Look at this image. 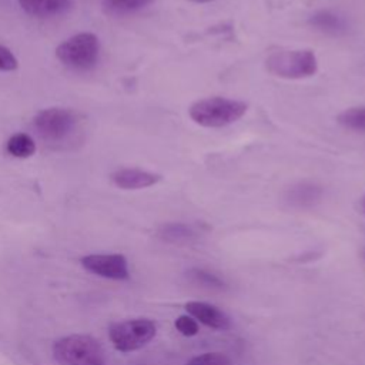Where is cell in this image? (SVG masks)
<instances>
[{
  "instance_id": "obj_10",
  "label": "cell",
  "mask_w": 365,
  "mask_h": 365,
  "mask_svg": "<svg viewBox=\"0 0 365 365\" xmlns=\"http://www.w3.org/2000/svg\"><path fill=\"white\" fill-rule=\"evenodd\" d=\"M161 175L141 168H120L111 174V181L121 190H141L155 185Z\"/></svg>"
},
{
  "instance_id": "obj_14",
  "label": "cell",
  "mask_w": 365,
  "mask_h": 365,
  "mask_svg": "<svg viewBox=\"0 0 365 365\" xmlns=\"http://www.w3.org/2000/svg\"><path fill=\"white\" fill-rule=\"evenodd\" d=\"M153 1L154 0H103V10L108 16L120 17L140 11Z\"/></svg>"
},
{
  "instance_id": "obj_18",
  "label": "cell",
  "mask_w": 365,
  "mask_h": 365,
  "mask_svg": "<svg viewBox=\"0 0 365 365\" xmlns=\"http://www.w3.org/2000/svg\"><path fill=\"white\" fill-rule=\"evenodd\" d=\"M185 365H232V361L222 352H205L191 358Z\"/></svg>"
},
{
  "instance_id": "obj_1",
  "label": "cell",
  "mask_w": 365,
  "mask_h": 365,
  "mask_svg": "<svg viewBox=\"0 0 365 365\" xmlns=\"http://www.w3.org/2000/svg\"><path fill=\"white\" fill-rule=\"evenodd\" d=\"M247 103L227 97H207L191 104V120L207 128H220L238 121L247 113Z\"/></svg>"
},
{
  "instance_id": "obj_3",
  "label": "cell",
  "mask_w": 365,
  "mask_h": 365,
  "mask_svg": "<svg viewBox=\"0 0 365 365\" xmlns=\"http://www.w3.org/2000/svg\"><path fill=\"white\" fill-rule=\"evenodd\" d=\"M267 70L287 80H301L312 77L318 71V60L312 50H278L265 60Z\"/></svg>"
},
{
  "instance_id": "obj_8",
  "label": "cell",
  "mask_w": 365,
  "mask_h": 365,
  "mask_svg": "<svg viewBox=\"0 0 365 365\" xmlns=\"http://www.w3.org/2000/svg\"><path fill=\"white\" fill-rule=\"evenodd\" d=\"M324 188L314 181H298L284 192V201L295 210H308L321 202Z\"/></svg>"
},
{
  "instance_id": "obj_21",
  "label": "cell",
  "mask_w": 365,
  "mask_h": 365,
  "mask_svg": "<svg viewBox=\"0 0 365 365\" xmlns=\"http://www.w3.org/2000/svg\"><path fill=\"white\" fill-rule=\"evenodd\" d=\"M192 3H198V4H204V3H210V1H214V0H190Z\"/></svg>"
},
{
  "instance_id": "obj_5",
  "label": "cell",
  "mask_w": 365,
  "mask_h": 365,
  "mask_svg": "<svg viewBox=\"0 0 365 365\" xmlns=\"http://www.w3.org/2000/svg\"><path fill=\"white\" fill-rule=\"evenodd\" d=\"M157 334V325L148 318H133L113 324L108 328V338L120 352H133L145 346Z\"/></svg>"
},
{
  "instance_id": "obj_11",
  "label": "cell",
  "mask_w": 365,
  "mask_h": 365,
  "mask_svg": "<svg viewBox=\"0 0 365 365\" xmlns=\"http://www.w3.org/2000/svg\"><path fill=\"white\" fill-rule=\"evenodd\" d=\"M308 24L317 31H321L328 36L345 34L349 27L346 19L342 14L329 9H321L314 11L308 17Z\"/></svg>"
},
{
  "instance_id": "obj_16",
  "label": "cell",
  "mask_w": 365,
  "mask_h": 365,
  "mask_svg": "<svg viewBox=\"0 0 365 365\" xmlns=\"http://www.w3.org/2000/svg\"><path fill=\"white\" fill-rule=\"evenodd\" d=\"M336 121L348 130L365 133V106L344 110L341 114H338Z\"/></svg>"
},
{
  "instance_id": "obj_6",
  "label": "cell",
  "mask_w": 365,
  "mask_h": 365,
  "mask_svg": "<svg viewBox=\"0 0 365 365\" xmlns=\"http://www.w3.org/2000/svg\"><path fill=\"white\" fill-rule=\"evenodd\" d=\"M37 134L48 141L67 138L76 127V115L71 110L50 107L38 111L33 120Z\"/></svg>"
},
{
  "instance_id": "obj_9",
  "label": "cell",
  "mask_w": 365,
  "mask_h": 365,
  "mask_svg": "<svg viewBox=\"0 0 365 365\" xmlns=\"http://www.w3.org/2000/svg\"><path fill=\"white\" fill-rule=\"evenodd\" d=\"M185 311L197 322L220 331H227L231 328V318L218 307L202 302V301H190L185 304Z\"/></svg>"
},
{
  "instance_id": "obj_20",
  "label": "cell",
  "mask_w": 365,
  "mask_h": 365,
  "mask_svg": "<svg viewBox=\"0 0 365 365\" xmlns=\"http://www.w3.org/2000/svg\"><path fill=\"white\" fill-rule=\"evenodd\" d=\"M19 67V60L13 51L0 44V71H14Z\"/></svg>"
},
{
  "instance_id": "obj_13",
  "label": "cell",
  "mask_w": 365,
  "mask_h": 365,
  "mask_svg": "<svg viewBox=\"0 0 365 365\" xmlns=\"http://www.w3.org/2000/svg\"><path fill=\"white\" fill-rule=\"evenodd\" d=\"M157 235L168 244H188L198 238V231L185 222H167L158 228Z\"/></svg>"
},
{
  "instance_id": "obj_2",
  "label": "cell",
  "mask_w": 365,
  "mask_h": 365,
  "mask_svg": "<svg viewBox=\"0 0 365 365\" xmlns=\"http://www.w3.org/2000/svg\"><path fill=\"white\" fill-rule=\"evenodd\" d=\"M53 355L61 365H108L100 342L83 334H73L57 339Z\"/></svg>"
},
{
  "instance_id": "obj_19",
  "label": "cell",
  "mask_w": 365,
  "mask_h": 365,
  "mask_svg": "<svg viewBox=\"0 0 365 365\" xmlns=\"http://www.w3.org/2000/svg\"><path fill=\"white\" fill-rule=\"evenodd\" d=\"M177 331L184 336H194L198 334V322L191 315H180L174 322Z\"/></svg>"
},
{
  "instance_id": "obj_22",
  "label": "cell",
  "mask_w": 365,
  "mask_h": 365,
  "mask_svg": "<svg viewBox=\"0 0 365 365\" xmlns=\"http://www.w3.org/2000/svg\"><path fill=\"white\" fill-rule=\"evenodd\" d=\"M361 210H362V212H364V215H365V195H364L362 200H361Z\"/></svg>"
},
{
  "instance_id": "obj_7",
  "label": "cell",
  "mask_w": 365,
  "mask_h": 365,
  "mask_svg": "<svg viewBox=\"0 0 365 365\" xmlns=\"http://www.w3.org/2000/svg\"><path fill=\"white\" fill-rule=\"evenodd\" d=\"M81 267L101 278L125 281L130 278L128 261L123 254H88L81 257Z\"/></svg>"
},
{
  "instance_id": "obj_15",
  "label": "cell",
  "mask_w": 365,
  "mask_h": 365,
  "mask_svg": "<svg viewBox=\"0 0 365 365\" xmlns=\"http://www.w3.org/2000/svg\"><path fill=\"white\" fill-rule=\"evenodd\" d=\"M6 150L16 158H29L36 153V143L31 135L26 133H16L7 140Z\"/></svg>"
},
{
  "instance_id": "obj_4",
  "label": "cell",
  "mask_w": 365,
  "mask_h": 365,
  "mask_svg": "<svg viewBox=\"0 0 365 365\" xmlns=\"http://www.w3.org/2000/svg\"><path fill=\"white\" fill-rule=\"evenodd\" d=\"M57 58L68 68L86 71L96 66L100 56V40L94 33H78L56 48Z\"/></svg>"
},
{
  "instance_id": "obj_12",
  "label": "cell",
  "mask_w": 365,
  "mask_h": 365,
  "mask_svg": "<svg viewBox=\"0 0 365 365\" xmlns=\"http://www.w3.org/2000/svg\"><path fill=\"white\" fill-rule=\"evenodd\" d=\"M20 7L34 17H54L67 13L71 7V0H17Z\"/></svg>"
},
{
  "instance_id": "obj_23",
  "label": "cell",
  "mask_w": 365,
  "mask_h": 365,
  "mask_svg": "<svg viewBox=\"0 0 365 365\" xmlns=\"http://www.w3.org/2000/svg\"><path fill=\"white\" fill-rule=\"evenodd\" d=\"M362 258H364V259H365V248H364V250H362Z\"/></svg>"
},
{
  "instance_id": "obj_17",
  "label": "cell",
  "mask_w": 365,
  "mask_h": 365,
  "mask_svg": "<svg viewBox=\"0 0 365 365\" xmlns=\"http://www.w3.org/2000/svg\"><path fill=\"white\" fill-rule=\"evenodd\" d=\"M187 274H188V278L200 287H204L208 289H218V291L225 289V282L218 275L204 268H191Z\"/></svg>"
}]
</instances>
